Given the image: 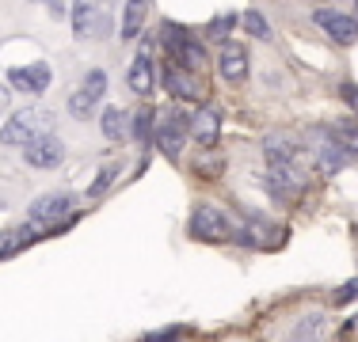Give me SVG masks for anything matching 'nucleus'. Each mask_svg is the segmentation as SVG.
Masks as SVG:
<instances>
[{
  "label": "nucleus",
  "instance_id": "39448f33",
  "mask_svg": "<svg viewBox=\"0 0 358 342\" xmlns=\"http://www.w3.org/2000/svg\"><path fill=\"white\" fill-rule=\"evenodd\" d=\"M309 137H313V144H317V160H320L324 171H339L347 160H351V149H347L331 130H313Z\"/></svg>",
  "mask_w": 358,
  "mask_h": 342
},
{
  "label": "nucleus",
  "instance_id": "1a4fd4ad",
  "mask_svg": "<svg viewBox=\"0 0 358 342\" xmlns=\"http://www.w3.org/2000/svg\"><path fill=\"white\" fill-rule=\"evenodd\" d=\"M191 236L194 239H206V244H221L229 239V221L221 209H199L191 217Z\"/></svg>",
  "mask_w": 358,
  "mask_h": 342
},
{
  "label": "nucleus",
  "instance_id": "dca6fc26",
  "mask_svg": "<svg viewBox=\"0 0 358 342\" xmlns=\"http://www.w3.org/2000/svg\"><path fill=\"white\" fill-rule=\"evenodd\" d=\"M168 91H172V96H187V99H194V96H199V84H194L191 76H187V68L172 65V68H168Z\"/></svg>",
  "mask_w": 358,
  "mask_h": 342
},
{
  "label": "nucleus",
  "instance_id": "9b49d317",
  "mask_svg": "<svg viewBox=\"0 0 358 342\" xmlns=\"http://www.w3.org/2000/svg\"><path fill=\"white\" fill-rule=\"evenodd\" d=\"M168 46H172V57H176L172 65L187 68V73H191V68H199L202 61H206V50H202L194 38H187V34H179L176 27H168Z\"/></svg>",
  "mask_w": 358,
  "mask_h": 342
},
{
  "label": "nucleus",
  "instance_id": "a878e982",
  "mask_svg": "<svg viewBox=\"0 0 358 342\" xmlns=\"http://www.w3.org/2000/svg\"><path fill=\"white\" fill-rule=\"evenodd\" d=\"M179 339V331H157V335H149L145 342H176Z\"/></svg>",
  "mask_w": 358,
  "mask_h": 342
},
{
  "label": "nucleus",
  "instance_id": "f8f14e48",
  "mask_svg": "<svg viewBox=\"0 0 358 342\" xmlns=\"http://www.w3.org/2000/svg\"><path fill=\"white\" fill-rule=\"evenodd\" d=\"M217 68L229 84H241L244 76H248V50H244L241 42H225V46H221V57H217Z\"/></svg>",
  "mask_w": 358,
  "mask_h": 342
},
{
  "label": "nucleus",
  "instance_id": "20e7f679",
  "mask_svg": "<svg viewBox=\"0 0 358 342\" xmlns=\"http://www.w3.org/2000/svg\"><path fill=\"white\" fill-rule=\"evenodd\" d=\"M313 20H317V27L328 34L331 42H339V46L358 42V20H355V15H343V12H336V8H320Z\"/></svg>",
  "mask_w": 358,
  "mask_h": 342
},
{
  "label": "nucleus",
  "instance_id": "a211bd4d",
  "mask_svg": "<svg viewBox=\"0 0 358 342\" xmlns=\"http://www.w3.org/2000/svg\"><path fill=\"white\" fill-rule=\"evenodd\" d=\"M241 239H244V244H252V247H271V225H263L259 217H252L248 225H244Z\"/></svg>",
  "mask_w": 358,
  "mask_h": 342
},
{
  "label": "nucleus",
  "instance_id": "aec40b11",
  "mask_svg": "<svg viewBox=\"0 0 358 342\" xmlns=\"http://www.w3.org/2000/svg\"><path fill=\"white\" fill-rule=\"evenodd\" d=\"M328 130L336 133L339 141L351 149V156H355V152H358V126H355V122H336V126H328Z\"/></svg>",
  "mask_w": 358,
  "mask_h": 342
},
{
  "label": "nucleus",
  "instance_id": "2eb2a0df",
  "mask_svg": "<svg viewBox=\"0 0 358 342\" xmlns=\"http://www.w3.org/2000/svg\"><path fill=\"white\" fill-rule=\"evenodd\" d=\"M145 27V0H126L122 12V38H138Z\"/></svg>",
  "mask_w": 358,
  "mask_h": 342
},
{
  "label": "nucleus",
  "instance_id": "ddd939ff",
  "mask_svg": "<svg viewBox=\"0 0 358 342\" xmlns=\"http://www.w3.org/2000/svg\"><path fill=\"white\" fill-rule=\"evenodd\" d=\"M191 133H194V141H199L202 149H210V144L217 141V133H221V114L214 107H202L199 114L191 118Z\"/></svg>",
  "mask_w": 358,
  "mask_h": 342
},
{
  "label": "nucleus",
  "instance_id": "4468645a",
  "mask_svg": "<svg viewBox=\"0 0 358 342\" xmlns=\"http://www.w3.org/2000/svg\"><path fill=\"white\" fill-rule=\"evenodd\" d=\"M152 80H157V68H152V57H149V50H145V54H138L130 65V88L138 91V96H149Z\"/></svg>",
  "mask_w": 358,
  "mask_h": 342
},
{
  "label": "nucleus",
  "instance_id": "4be33fe9",
  "mask_svg": "<svg viewBox=\"0 0 358 342\" xmlns=\"http://www.w3.org/2000/svg\"><path fill=\"white\" fill-rule=\"evenodd\" d=\"M23 244H27L23 232H0V255H12L15 247H23Z\"/></svg>",
  "mask_w": 358,
  "mask_h": 342
},
{
  "label": "nucleus",
  "instance_id": "f257e3e1",
  "mask_svg": "<svg viewBox=\"0 0 358 342\" xmlns=\"http://www.w3.org/2000/svg\"><path fill=\"white\" fill-rule=\"evenodd\" d=\"M50 133V114L42 107H23L12 114V122H4V130H0V141L4 144H15V149H27L35 137Z\"/></svg>",
  "mask_w": 358,
  "mask_h": 342
},
{
  "label": "nucleus",
  "instance_id": "412c9836",
  "mask_svg": "<svg viewBox=\"0 0 358 342\" xmlns=\"http://www.w3.org/2000/svg\"><path fill=\"white\" fill-rule=\"evenodd\" d=\"M241 23H244V31H248V34H255V38H271V27H267V20H263L259 12H244Z\"/></svg>",
  "mask_w": 358,
  "mask_h": 342
},
{
  "label": "nucleus",
  "instance_id": "f3484780",
  "mask_svg": "<svg viewBox=\"0 0 358 342\" xmlns=\"http://www.w3.org/2000/svg\"><path fill=\"white\" fill-rule=\"evenodd\" d=\"M294 141H289L286 133H275V137H267V156H271V164H294Z\"/></svg>",
  "mask_w": 358,
  "mask_h": 342
},
{
  "label": "nucleus",
  "instance_id": "0eeeda50",
  "mask_svg": "<svg viewBox=\"0 0 358 342\" xmlns=\"http://www.w3.org/2000/svg\"><path fill=\"white\" fill-rule=\"evenodd\" d=\"M8 84L23 96H42L50 88V65L46 61H31V65H20L8 73Z\"/></svg>",
  "mask_w": 358,
  "mask_h": 342
},
{
  "label": "nucleus",
  "instance_id": "9d476101",
  "mask_svg": "<svg viewBox=\"0 0 358 342\" xmlns=\"http://www.w3.org/2000/svg\"><path fill=\"white\" fill-rule=\"evenodd\" d=\"M187 130H191V118H183V114H164V118H160V126H157L160 149H164L168 156H179V152H183V141H187Z\"/></svg>",
  "mask_w": 358,
  "mask_h": 342
},
{
  "label": "nucleus",
  "instance_id": "7ed1b4c3",
  "mask_svg": "<svg viewBox=\"0 0 358 342\" xmlns=\"http://www.w3.org/2000/svg\"><path fill=\"white\" fill-rule=\"evenodd\" d=\"M110 15L103 0H73V34L76 38H107Z\"/></svg>",
  "mask_w": 358,
  "mask_h": 342
},
{
  "label": "nucleus",
  "instance_id": "5701e85b",
  "mask_svg": "<svg viewBox=\"0 0 358 342\" xmlns=\"http://www.w3.org/2000/svg\"><path fill=\"white\" fill-rule=\"evenodd\" d=\"M229 23H233V15H221V20L214 23V27H210V34H214V38H225V31H229Z\"/></svg>",
  "mask_w": 358,
  "mask_h": 342
},
{
  "label": "nucleus",
  "instance_id": "6e6552de",
  "mask_svg": "<svg viewBox=\"0 0 358 342\" xmlns=\"http://www.w3.org/2000/svg\"><path fill=\"white\" fill-rule=\"evenodd\" d=\"M62 156H65V144L57 141L54 133H42V137H35V141L27 144V149H23V160H27L31 168H57L62 164Z\"/></svg>",
  "mask_w": 358,
  "mask_h": 342
},
{
  "label": "nucleus",
  "instance_id": "f03ea898",
  "mask_svg": "<svg viewBox=\"0 0 358 342\" xmlns=\"http://www.w3.org/2000/svg\"><path fill=\"white\" fill-rule=\"evenodd\" d=\"M69 213H73V194H46V198H38L35 205H31V228H23L27 244H31L38 232L57 228V221H65Z\"/></svg>",
  "mask_w": 358,
  "mask_h": 342
},
{
  "label": "nucleus",
  "instance_id": "bb28decb",
  "mask_svg": "<svg viewBox=\"0 0 358 342\" xmlns=\"http://www.w3.org/2000/svg\"><path fill=\"white\" fill-rule=\"evenodd\" d=\"M8 103H12V91H8L4 84H0V114H4V110H8Z\"/></svg>",
  "mask_w": 358,
  "mask_h": 342
},
{
  "label": "nucleus",
  "instance_id": "6ab92c4d",
  "mask_svg": "<svg viewBox=\"0 0 358 342\" xmlns=\"http://www.w3.org/2000/svg\"><path fill=\"white\" fill-rule=\"evenodd\" d=\"M126 110H118V107H107L103 110V137H110V141H115V137H126Z\"/></svg>",
  "mask_w": 358,
  "mask_h": 342
},
{
  "label": "nucleus",
  "instance_id": "423d86ee",
  "mask_svg": "<svg viewBox=\"0 0 358 342\" xmlns=\"http://www.w3.org/2000/svg\"><path fill=\"white\" fill-rule=\"evenodd\" d=\"M103 91H107V76L99 73V68H92V73L80 80V88H76V96L69 99V110H73L76 118L92 114V110H96V103L103 99Z\"/></svg>",
  "mask_w": 358,
  "mask_h": 342
},
{
  "label": "nucleus",
  "instance_id": "b1692460",
  "mask_svg": "<svg viewBox=\"0 0 358 342\" xmlns=\"http://www.w3.org/2000/svg\"><path fill=\"white\" fill-rule=\"evenodd\" d=\"M149 122H152V114H149V110H141V114H138V126H134V130H138V137H149Z\"/></svg>",
  "mask_w": 358,
  "mask_h": 342
},
{
  "label": "nucleus",
  "instance_id": "393cba45",
  "mask_svg": "<svg viewBox=\"0 0 358 342\" xmlns=\"http://www.w3.org/2000/svg\"><path fill=\"white\" fill-rule=\"evenodd\" d=\"M110 179H115V168H103V171H99V183H96V194H99V191H107V186H110Z\"/></svg>",
  "mask_w": 358,
  "mask_h": 342
},
{
  "label": "nucleus",
  "instance_id": "c85d7f7f",
  "mask_svg": "<svg viewBox=\"0 0 358 342\" xmlns=\"http://www.w3.org/2000/svg\"><path fill=\"white\" fill-rule=\"evenodd\" d=\"M355 20H358V0H355Z\"/></svg>",
  "mask_w": 358,
  "mask_h": 342
},
{
  "label": "nucleus",
  "instance_id": "cd10ccee",
  "mask_svg": "<svg viewBox=\"0 0 358 342\" xmlns=\"http://www.w3.org/2000/svg\"><path fill=\"white\" fill-rule=\"evenodd\" d=\"M343 96H347V99H351L355 107H358V88H355V84H343Z\"/></svg>",
  "mask_w": 358,
  "mask_h": 342
}]
</instances>
